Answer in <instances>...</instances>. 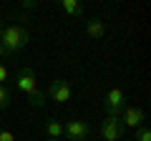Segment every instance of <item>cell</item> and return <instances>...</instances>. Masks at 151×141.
<instances>
[{"instance_id": "6da1fadb", "label": "cell", "mask_w": 151, "mask_h": 141, "mask_svg": "<svg viewBox=\"0 0 151 141\" xmlns=\"http://www.w3.org/2000/svg\"><path fill=\"white\" fill-rule=\"evenodd\" d=\"M15 88L20 93H25L28 103H30L33 109H43V106H45V93L38 88L35 70H33L30 65H23V68L15 73Z\"/></svg>"}, {"instance_id": "7a4b0ae2", "label": "cell", "mask_w": 151, "mask_h": 141, "mask_svg": "<svg viewBox=\"0 0 151 141\" xmlns=\"http://www.w3.org/2000/svg\"><path fill=\"white\" fill-rule=\"evenodd\" d=\"M28 43H30V33H28V28H23V25H8L5 30H3V35H0V45L5 48L8 55L20 53Z\"/></svg>"}, {"instance_id": "3957f363", "label": "cell", "mask_w": 151, "mask_h": 141, "mask_svg": "<svg viewBox=\"0 0 151 141\" xmlns=\"http://www.w3.org/2000/svg\"><path fill=\"white\" fill-rule=\"evenodd\" d=\"M73 93H76V88H73V83L68 78H53L50 86H48V96L55 103H68L73 98Z\"/></svg>"}, {"instance_id": "277c9868", "label": "cell", "mask_w": 151, "mask_h": 141, "mask_svg": "<svg viewBox=\"0 0 151 141\" xmlns=\"http://www.w3.org/2000/svg\"><path fill=\"white\" fill-rule=\"evenodd\" d=\"M124 124H121V116H106L98 126V134H101L103 141H121L124 136Z\"/></svg>"}, {"instance_id": "5b68a950", "label": "cell", "mask_w": 151, "mask_h": 141, "mask_svg": "<svg viewBox=\"0 0 151 141\" xmlns=\"http://www.w3.org/2000/svg\"><path fill=\"white\" fill-rule=\"evenodd\" d=\"M103 109H106V116H121V111L126 109V96L121 88H108L106 98H103Z\"/></svg>"}, {"instance_id": "8992f818", "label": "cell", "mask_w": 151, "mask_h": 141, "mask_svg": "<svg viewBox=\"0 0 151 141\" xmlns=\"http://www.w3.org/2000/svg\"><path fill=\"white\" fill-rule=\"evenodd\" d=\"M88 134H91V126L83 119H73V121H68V124H63V136L68 141H86Z\"/></svg>"}, {"instance_id": "52a82bcc", "label": "cell", "mask_w": 151, "mask_h": 141, "mask_svg": "<svg viewBox=\"0 0 151 141\" xmlns=\"http://www.w3.org/2000/svg\"><path fill=\"white\" fill-rule=\"evenodd\" d=\"M121 124H124V129H139V126H144L146 124L144 109H139V106H126L121 111Z\"/></svg>"}, {"instance_id": "ba28073f", "label": "cell", "mask_w": 151, "mask_h": 141, "mask_svg": "<svg viewBox=\"0 0 151 141\" xmlns=\"http://www.w3.org/2000/svg\"><path fill=\"white\" fill-rule=\"evenodd\" d=\"M86 35L91 40H101L106 35V25H103L101 18H88L86 20Z\"/></svg>"}, {"instance_id": "9c48e42d", "label": "cell", "mask_w": 151, "mask_h": 141, "mask_svg": "<svg viewBox=\"0 0 151 141\" xmlns=\"http://www.w3.org/2000/svg\"><path fill=\"white\" fill-rule=\"evenodd\" d=\"M60 8H63V13L70 18V20L83 18V5L78 3V0H63V3H60Z\"/></svg>"}, {"instance_id": "30bf717a", "label": "cell", "mask_w": 151, "mask_h": 141, "mask_svg": "<svg viewBox=\"0 0 151 141\" xmlns=\"http://www.w3.org/2000/svg\"><path fill=\"white\" fill-rule=\"evenodd\" d=\"M45 134H48V139H55V141H58L60 136H63V124L55 121V119L45 121Z\"/></svg>"}, {"instance_id": "8fae6325", "label": "cell", "mask_w": 151, "mask_h": 141, "mask_svg": "<svg viewBox=\"0 0 151 141\" xmlns=\"http://www.w3.org/2000/svg\"><path fill=\"white\" fill-rule=\"evenodd\" d=\"M13 103V86H0V111L3 109H8V106H10Z\"/></svg>"}, {"instance_id": "7c38bea8", "label": "cell", "mask_w": 151, "mask_h": 141, "mask_svg": "<svg viewBox=\"0 0 151 141\" xmlns=\"http://www.w3.org/2000/svg\"><path fill=\"white\" fill-rule=\"evenodd\" d=\"M136 141H151V129L146 124L136 129Z\"/></svg>"}, {"instance_id": "4fadbf2b", "label": "cell", "mask_w": 151, "mask_h": 141, "mask_svg": "<svg viewBox=\"0 0 151 141\" xmlns=\"http://www.w3.org/2000/svg\"><path fill=\"white\" fill-rule=\"evenodd\" d=\"M0 141H15V134L10 129H0Z\"/></svg>"}, {"instance_id": "5bb4252c", "label": "cell", "mask_w": 151, "mask_h": 141, "mask_svg": "<svg viewBox=\"0 0 151 141\" xmlns=\"http://www.w3.org/2000/svg\"><path fill=\"white\" fill-rule=\"evenodd\" d=\"M8 78H10V70H8L3 63H0V86H5V83H8Z\"/></svg>"}, {"instance_id": "9a60e30c", "label": "cell", "mask_w": 151, "mask_h": 141, "mask_svg": "<svg viewBox=\"0 0 151 141\" xmlns=\"http://www.w3.org/2000/svg\"><path fill=\"white\" fill-rule=\"evenodd\" d=\"M33 8H35V0H25L23 3V10H33Z\"/></svg>"}, {"instance_id": "2e32d148", "label": "cell", "mask_w": 151, "mask_h": 141, "mask_svg": "<svg viewBox=\"0 0 151 141\" xmlns=\"http://www.w3.org/2000/svg\"><path fill=\"white\" fill-rule=\"evenodd\" d=\"M3 30H5V20L0 18V35H3Z\"/></svg>"}, {"instance_id": "e0dca14e", "label": "cell", "mask_w": 151, "mask_h": 141, "mask_svg": "<svg viewBox=\"0 0 151 141\" xmlns=\"http://www.w3.org/2000/svg\"><path fill=\"white\" fill-rule=\"evenodd\" d=\"M5 55H8V53H5V48H3V45H0V60L5 58Z\"/></svg>"}, {"instance_id": "ac0fdd59", "label": "cell", "mask_w": 151, "mask_h": 141, "mask_svg": "<svg viewBox=\"0 0 151 141\" xmlns=\"http://www.w3.org/2000/svg\"><path fill=\"white\" fill-rule=\"evenodd\" d=\"M48 141H55V139H48Z\"/></svg>"}]
</instances>
